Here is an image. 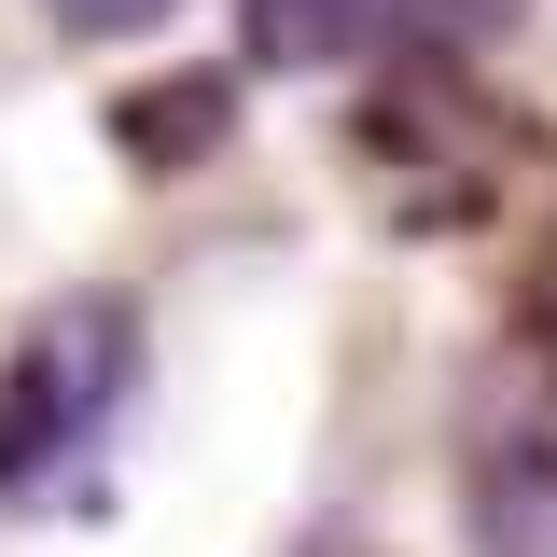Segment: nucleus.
<instances>
[{
	"mask_svg": "<svg viewBox=\"0 0 557 557\" xmlns=\"http://www.w3.org/2000/svg\"><path fill=\"white\" fill-rule=\"evenodd\" d=\"M139 391V321L112 293H70L57 321H28L0 362V502H42L84 474V446L126 418Z\"/></svg>",
	"mask_w": 557,
	"mask_h": 557,
	"instance_id": "obj_1",
	"label": "nucleus"
},
{
	"mask_svg": "<svg viewBox=\"0 0 557 557\" xmlns=\"http://www.w3.org/2000/svg\"><path fill=\"white\" fill-rule=\"evenodd\" d=\"M376 14H391V0H251V14H237V57L251 70H348L376 42Z\"/></svg>",
	"mask_w": 557,
	"mask_h": 557,
	"instance_id": "obj_2",
	"label": "nucleus"
},
{
	"mask_svg": "<svg viewBox=\"0 0 557 557\" xmlns=\"http://www.w3.org/2000/svg\"><path fill=\"white\" fill-rule=\"evenodd\" d=\"M126 139H139V153H209V139H223V84H182V98H126Z\"/></svg>",
	"mask_w": 557,
	"mask_h": 557,
	"instance_id": "obj_3",
	"label": "nucleus"
},
{
	"mask_svg": "<svg viewBox=\"0 0 557 557\" xmlns=\"http://www.w3.org/2000/svg\"><path fill=\"white\" fill-rule=\"evenodd\" d=\"M405 14V57H460V42H487L516 0H391Z\"/></svg>",
	"mask_w": 557,
	"mask_h": 557,
	"instance_id": "obj_4",
	"label": "nucleus"
},
{
	"mask_svg": "<svg viewBox=\"0 0 557 557\" xmlns=\"http://www.w3.org/2000/svg\"><path fill=\"white\" fill-rule=\"evenodd\" d=\"M516 348H530V376L557 391V237L530 251V278H516Z\"/></svg>",
	"mask_w": 557,
	"mask_h": 557,
	"instance_id": "obj_5",
	"label": "nucleus"
},
{
	"mask_svg": "<svg viewBox=\"0 0 557 557\" xmlns=\"http://www.w3.org/2000/svg\"><path fill=\"white\" fill-rule=\"evenodd\" d=\"M42 14H57L70 42H139V28H168L182 0H42Z\"/></svg>",
	"mask_w": 557,
	"mask_h": 557,
	"instance_id": "obj_6",
	"label": "nucleus"
}]
</instances>
